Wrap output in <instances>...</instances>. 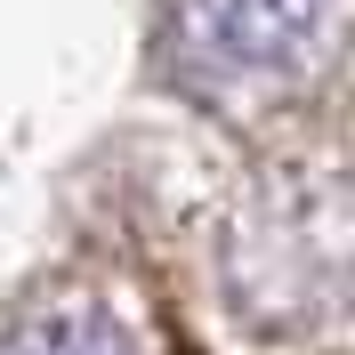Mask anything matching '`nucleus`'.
<instances>
[{"label": "nucleus", "instance_id": "nucleus-1", "mask_svg": "<svg viewBox=\"0 0 355 355\" xmlns=\"http://www.w3.org/2000/svg\"><path fill=\"white\" fill-rule=\"evenodd\" d=\"M210 65L226 73H299L331 41L347 0H194Z\"/></svg>", "mask_w": 355, "mask_h": 355}]
</instances>
